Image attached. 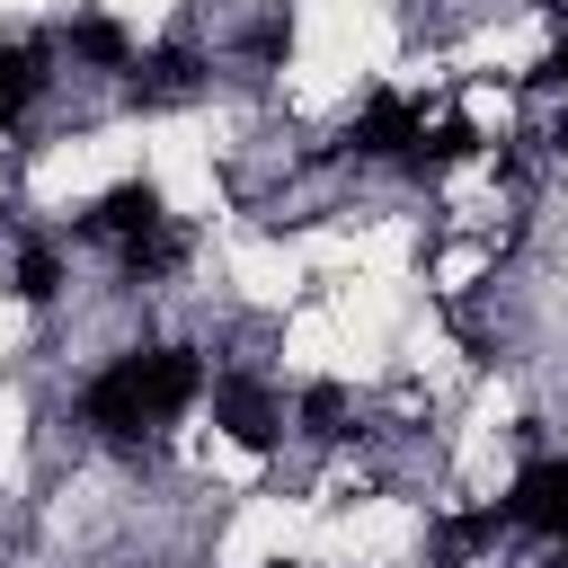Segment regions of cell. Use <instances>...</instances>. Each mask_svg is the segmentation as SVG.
I'll use <instances>...</instances> for the list:
<instances>
[{
  "instance_id": "obj_7",
  "label": "cell",
  "mask_w": 568,
  "mask_h": 568,
  "mask_svg": "<svg viewBox=\"0 0 568 568\" xmlns=\"http://www.w3.org/2000/svg\"><path fill=\"white\" fill-rule=\"evenodd\" d=\"M36 89H44V53L0 36V98H36Z\"/></svg>"
},
{
  "instance_id": "obj_1",
  "label": "cell",
  "mask_w": 568,
  "mask_h": 568,
  "mask_svg": "<svg viewBox=\"0 0 568 568\" xmlns=\"http://www.w3.org/2000/svg\"><path fill=\"white\" fill-rule=\"evenodd\" d=\"M195 390H204V364H195L186 346H151V355H115V364L80 390V417H89L98 435H151V426H169L178 408H195Z\"/></svg>"
},
{
  "instance_id": "obj_11",
  "label": "cell",
  "mask_w": 568,
  "mask_h": 568,
  "mask_svg": "<svg viewBox=\"0 0 568 568\" xmlns=\"http://www.w3.org/2000/svg\"><path fill=\"white\" fill-rule=\"evenodd\" d=\"M559 71H568V62H559Z\"/></svg>"
},
{
  "instance_id": "obj_6",
  "label": "cell",
  "mask_w": 568,
  "mask_h": 568,
  "mask_svg": "<svg viewBox=\"0 0 568 568\" xmlns=\"http://www.w3.org/2000/svg\"><path fill=\"white\" fill-rule=\"evenodd\" d=\"M71 53H80V62H98V71H124V62H133L124 27H106V18H80V27H71Z\"/></svg>"
},
{
  "instance_id": "obj_4",
  "label": "cell",
  "mask_w": 568,
  "mask_h": 568,
  "mask_svg": "<svg viewBox=\"0 0 568 568\" xmlns=\"http://www.w3.org/2000/svg\"><path fill=\"white\" fill-rule=\"evenodd\" d=\"M506 515L515 524H541V532H568V462H532L506 488Z\"/></svg>"
},
{
  "instance_id": "obj_3",
  "label": "cell",
  "mask_w": 568,
  "mask_h": 568,
  "mask_svg": "<svg viewBox=\"0 0 568 568\" xmlns=\"http://www.w3.org/2000/svg\"><path fill=\"white\" fill-rule=\"evenodd\" d=\"M417 142H426V115H417L399 89L364 98V115H355V151H373V160H399V151H417Z\"/></svg>"
},
{
  "instance_id": "obj_9",
  "label": "cell",
  "mask_w": 568,
  "mask_h": 568,
  "mask_svg": "<svg viewBox=\"0 0 568 568\" xmlns=\"http://www.w3.org/2000/svg\"><path fill=\"white\" fill-rule=\"evenodd\" d=\"M302 435H320V444L346 435V390H337V382H320V390L302 399Z\"/></svg>"
},
{
  "instance_id": "obj_10",
  "label": "cell",
  "mask_w": 568,
  "mask_h": 568,
  "mask_svg": "<svg viewBox=\"0 0 568 568\" xmlns=\"http://www.w3.org/2000/svg\"><path fill=\"white\" fill-rule=\"evenodd\" d=\"M559 568H568V550H559Z\"/></svg>"
},
{
  "instance_id": "obj_8",
  "label": "cell",
  "mask_w": 568,
  "mask_h": 568,
  "mask_svg": "<svg viewBox=\"0 0 568 568\" xmlns=\"http://www.w3.org/2000/svg\"><path fill=\"white\" fill-rule=\"evenodd\" d=\"M62 293V257L53 248H18V302H53Z\"/></svg>"
},
{
  "instance_id": "obj_2",
  "label": "cell",
  "mask_w": 568,
  "mask_h": 568,
  "mask_svg": "<svg viewBox=\"0 0 568 568\" xmlns=\"http://www.w3.org/2000/svg\"><path fill=\"white\" fill-rule=\"evenodd\" d=\"M213 426H231V444H248V453H266V444L284 435V408L266 399V382H248V373H231V382H213Z\"/></svg>"
},
{
  "instance_id": "obj_5",
  "label": "cell",
  "mask_w": 568,
  "mask_h": 568,
  "mask_svg": "<svg viewBox=\"0 0 568 568\" xmlns=\"http://www.w3.org/2000/svg\"><path fill=\"white\" fill-rule=\"evenodd\" d=\"M160 222V195L151 186H106L98 204H89V231H106V240H142Z\"/></svg>"
}]
</instances>
